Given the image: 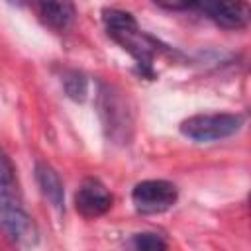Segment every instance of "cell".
Listing matches in <instances>:
<instances>
[{"mask_svg":"<svg viewBox=\"0 0 251 251\" xmlns=\"http://www.w3.org/2000/svg\"><path fill=\"white\" fill-rule=\"evenodd\" d=\"M178 190L169 180H141L131 190V202L141 214H161L175 206Z\"/></svg>","mask_w":251,"mask_h":251,"instance_id":"cell-4","label":"cell"},{"mask_svg":"<svg viewBox=\"0 0 251 251\" xmlns=\"http://www.w3.org/2000/svg\"><path fill=\"white\" fill-rule=\"evenodd\" d=\"M102 116H104V120H106V127H110V133L112 135H116V131L120 129V131H126V127H129L131 126V122H129V116H127V112L124 110V104H122V100L118 98V96H114V92H104V96H102Z\"/></svg>","mask_w":251,"mask_h":251,"instance_id":"cell-9","label":"cell"},{"mask_svg":"<svg viewBox=\"0 0 251 251\" xmlns=\"http://www.w3.org/2000/svg\"><path fill=\"white\" fill-rule=\"evenodd\" d=\"M133 247L143 251H155V249H165L167 243L157 233H137L133 237Z\"/></svg>","mask_w":251,"mask_h":251,"instance_id":"cell-13","label":"cell"},{"mask_svg":"<svg viewBox=\"0 0 251 251\" xmlns=\"http://www.w3.org/2000/svg\"><path fill=\"white\" fill-rule=\"evenodd\" d=\"M0 200H20L16 169L10 157L0 149Z\"/></svg>","mask_w":251,"mask_h":251,"instance_id":"cell-10","label":"cell"},{"mask_svg":"<svg viewBox=\"0 0 251 251\" xmlns=\"http://www.w3.org/2000/svg\"><path fill=\"white\" fill-rule=\"evenodd\" d=\"M0 231L18 247H31L39 239V229L20 200H0Z\"/></svg>","mask_w":251,"mask_h":251,"instance_id":"cell-3","label":"cell"},{"mask_svg":"<svg viewBox=\"0 0 251 251\" xmlns=\"http://www.w3.org/2000/svg\"><path fill=\"white\" fill-rule=\"evenodd\" d=\"M204 14L226 29H243L251 16L245 0H210Z\"/></svg>","mask_w":251,"mask_h":251,"instance_id":"cell-6","label":"cell"},{"mask_svg":"<svg viewBox=\"0 0 251 251\" xmlns=\"http://www.w3.org/2000/svg\"><path fill=\"white\" fill-rule=\"evenodd\" d=\"M65 88L69 92L71 98L75 100H82L84 94H86V78L80 75V73H69L67 78H65Z\"/></svg>","mask_w":251,"mask_h":251,"instance_id":"cell-12","label":"cell"},{"mask_svg":"<svg viewBox=\"0 0 251 251\" xmlns=\"http://www.w3.org/2000/svg\"><path fill=\"white\" fill-rule=\"evenodd\" d=\"M75 206L80 216L98 218L110 210L112 194L98 178H84L75 194Z\"/></svg>","mask_w":251,"mask_h":251,"instance_id":"cell-5","label":"cell"},{"mask_svg":"<svg viewBox=\"0 0 251 251\" xmlns=\"http://www.w3.org/2000/svg\"><path fill=\"white\" fill-rule=\"evenodd\" d=\"M37 16L53 29H69L75 22L76 10L73 0H33Z\"/></svg>","mask_w":251,"mask_h":251,"instance_id":"cell-7","label":"cell"},{"mask_svg":"<svg viewBox=\"0 0 251 251\" xmlns=\"http://www.w3.org/2000/svg\"><path fill=\"white\" fill-rule=\"evenodd\" d=\"M35 180H37L41 194L49 200V204L53 208L61 210L63 202H65V188H63V180H61L59 173L51 165L39 161L35 165Z\"/></svg>","mask_w":251,"mask_h":251,"instance_id":"cell-8","label":"cell"},{"mask_svg":"<svg viewBox=\"0 0 251 251\" xmlns=\"http://www.w3.org/2000/svg\"><path fill=\"white\" fill-rule=\"evenodd\" d=\"M102 20H104L108 35L116 43H120L135 59V63L141 67L143 73L151 75L153 59L159 51L157 41L151 35H147L139 29L135 18L129 12L116 10V8H106L102 12Z\"/></svg>","mask_w":251,"mask_h":251,"instance_id":"cell-1","label":"cell"},{"mask_svg":"<svg viewBox=\"0 0 251 251\" xmlns=\"http://www.w3.org/2000/svg\"><path fill=\"white\" fill-rule=\"evenodd\" d=\"M243 124L239 114H196L180 124L182 135L194 141H216L233 135Z\"/></svg>","mask_w":251,"mask_h":251,"instance_id":"cell-2","label":"cell"},{"mask_svg":"<svg viewBox=\"0 0 251 251\" xmlns=\"http://www.w3.org/2000/svg\"><path fill=\"white\" fill-rule=\"evenodd\" d=\"M153 2L161 8H165V10H175V12H180V10L204 12L206 6L210 4V0H153Z\"/></svg>","mask_w":251,"mask_h":251,"instance_id":"cell-11","label":"cell"}]
</instances>
